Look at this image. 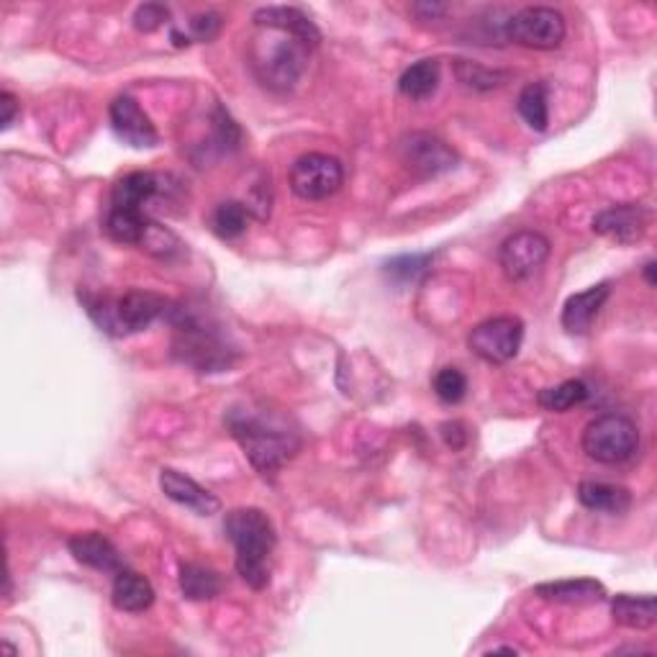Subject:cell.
<instances>
[{"label": "cell", "mask_w": 657, "mask_h": 657, "mask_svg": "<svg viewBox=\"0 0 657 657\" xmlns=\"http://www.w3.org/2000/svg\"><path fill=\"white\" fill-rule=\"evenodd\" d=\"M226 427L265 481L276 478L288 460H293L301 450L299 432L288 429L286 421L278 419L276 413L231 409L226 413Z\"/></svg>", "instance_id": "obj_1"}, {"label": "cell", "mask_w": 657, "mask_h": 657, "mask_svg": "<svg viewBox=\"0 0 657 657\" xmlns=\"http://www.w3.org/2000/svg\"><path fill=\"white\" fill-rule=\"evenodd\" d=\"M224 535L237 550V573L249 589L262 591L270 583V558L278 545L276 527L262 508H234L224 516Z\"/></svg>", "instance_id": "obj_2"}, {"label": "cell", "mask_w": 657, "mask_h": 657, "mask_svg": "<svg viewBox=\"0 0 657 657\" xmlns=\"http://www.w3.org/2000/svg\"><path fill=\"white\" fill-rule=\"evenodd\" d=\"M168 322L172 326V355L180 363L195 367L198 373L229 370L237 352L229 347L222 326L183 306H172Z\"/></svg>", "instance_id": "obj_3"}, {"label": "cell", "mask_w": 657, "mask_h": 657, "mask_svg": "<svg viewBox=\"0 0 657 657\" xmlns=\"http://www.w3.org/2000/svg\"><path fill=\"white\" fill-rule=\"evenodd\" d=\"M80 301L100 332L127 336L150 328L160 319H170L172 303L152 291H127L121 295L80 293Z\"/></svg>", "instance_id": "obj_4"}, {"label": "cell", "mask_w": 657, "mask_h": 657, "mask_svg": "<svg viewBox=\"0 0 657 657\" xmlns=\"http://www.w3.org/2000/svg\"><path fill=\"white\" fill-rule=\"evenodd\" d=\"M270 39H257L252 52V67L262 85H268L270 90L286 93L293 90L295 83L303 77L306 69L309 54L314 52L303 39L288 34V31L268 29Z\"/></svg>", "instance_id": "obj_5"}, {"label": "cell", "mask_w": 657, "mask_h": 657, "mask_svg": "<svg viewBox=\"0 0 657 657\" xmlns=\"http://www.w3.org/2000/svg\"><path fill=\"white\" fill-rule=\"evenodd\" d=\"M581 448L601 465L627 463L639 448V429L624 413H604L583 429Z\"/></svg>", "instance_id": "obj_6"}, {"label": "cell", "mask_w": 657, "mask_h": 657, "mask_svg": "<svg viewBox=\"0 0 657 657\" xmlns=\"http://www.w3.org/2000/svg\"><path fill=\"white\" fill-rule=\"evenodd\" d=\"M566 15L550 6H527L504 21V36L508 42L527 50L550 52L566 42Z\"/></svg>", "instance_id": "obj_7"}, {"label": "cell", "mask_w": 657, "mask_h": 657, "mask_svg": "<svg viewBox=\"0 0 657 657\" xmlns=\"http://www.w3.org/2000/svg\"><path fill=\"white\" fill-rule=\"evenodd\" d=\"M288 183L301 201H326L344 185V168L332 154L309 152L291 164Z\"/></svg>", "instance_id": "obj_8"}, {"label": "cell", "mask_w": 657, "mask_h": 657, "mask_svg": "<svg viewBox=\"0 0 657 657\" xmlns=\"http://www.w3.org/2000/svg\"><path fill=\"white\" fill-rule=\"evenodd\" d=\"M524 342V322L516 316H493L473 326L467 347L488 365H506L519 355Z\"/></svg>", "instance_id": "obj_9"}, {"label": "cell", "mask_w": 657, "mask_h": 657, "mask_svg": "<svg viewBox=\"0 0 657 657\" xmlns=\"http://www.w3.org/2000/svg\"><path fill=\"white\" fill-rule=\"evenodd\" d=\"M550 239L539 231H516L511 237L504 239V245L498 249V265L504 270V276L514 283H521L535 276L550 257Z\"/></svg>", "instance_id": "obj_10"}, {"label": "cell", "mask_w": 657, "mask_h": 657, "mask_svg": "<svg viewBox=\"0 0 657 657\" xmlns=\"http://www.w3.org/2000/svg\"><path fill=\"white\" fill-rule=\"evenodd\" d=\"M401 160L413 175L419 177H440L444 172H452L460 164L457 152L440 137L413 131L401 142Z\"/></svg>", "instance_id": "obj_11"}, {"label": "cell", "mask_w": 657, "mask_h": 657, "mask_svg": "<svg viewBox=\"0 0 657 657\" xmlns=\"http://www.w3.org/2000/svg\"><path fill=\"white\" fill-rule=\"evenodd\" d=\"M108 116H111L114 134L131 150H152V147L160 144L158 127L131 96L116 98L111 108H108Z\"/></svg>", "instance_id": "obj_12"}, {"label": "cell", "mask_w": 657, "mask_h": 657, "mask_svg": "<svg viewBox=\"0 0 657 657\" xmlns=\"http://www.w3.org/2000/svg\"><path fill=\"white\" fill-rule=\"evenodd\" d=\"M647 226H650V211L639 203H620V206H612L593 218V231L599 237L608 241H616V245H637L639 239L647 234Z\"/></svg>", "instance_id": "obj_13"}, {"label": "cell", "mask_w": 657, "mask_h": 657, "mask_svg": "<svg viewBox=\"0 0 657 657\" xmlns=\"http://www.w3.org/2000/svg\"><path fill=\"white\" fill-rule=\"evenodd\" d=\"M160 488L164 496L175 504L191 508L198 516H214L222 511V500L214 496L201 483H195L191 475L175 471V467H162L160 471Z\"/></svg>", "instance_id": "obj_14"}, {"label": "cell", "mask_w": 657, "mask_h": 657, "mask_svg": "<svg viewBox=\"0 0 657 657\" xmlns=\"http://www.w3.org/2000/svg\"><path fill=\"white\" fill-rule=\"evenodd\" d=\"M608 295H612V283L591 286L589 291L570 295L566 306H562V316H560L562 328L575 336L589 334L593 322H596V316L601 314V309H604V303L608 301Z\"/></svg>", "instance_id": "obj_15"}, {"label": "cell", "mask_w": 657, "mask_h": 657, "mask_svg": "<svg viewBox=\"0 0 657 657\" xmlns=\"http://www.w3.org/2000/svg\"><path fill=\"white\" fill-rule=\"evenodd\" d=\"M162 191V177L154 175V172H129L123 175L119 183L114 185L111 191V203L108 208H119V211H131V214H144L147 206L158 198V193Z\"/></svg>", "instance_id": "obj_16"}, {"label": "cell", "mask_w": 657, "mask_h": 657, "mask_svg": "<svg viewBox=\"0 0 657 657\" xmlns=\"http://www.w3.org/2000/svg\"><path fill=\"white\" fill-rule=\"evenodd\" d=\"M257 29H278V31H288V34L299 36L306 42L311 50H316L319 42H322V31L316 29V23L309 19L301 8L293 6H268V8H257L252 15Z\"/></svg>", "instance_id": "obj_17"}, {"label": "cell", "mask_w": 657, "mask_h": 657, "mask_svg": "<svg viewBox=\"0 0 657 657\" xmlns=\"http://www.w3.org/2000/svg\"><path fill=\"white\" fill-rule=\"evenodd\" d=\"M69 554L80 562V566L98 570V573H119L123 568L121 552L116 550L111 539L98 535V531H85V535L69 537Z\"/></svg>", "instance_id": "obj_18"}, {"label": "cell", "mask_w": 657, "mask_h": 657, "mask_svg": "<svg viewBox=\"0 0 657 657\" xmlns=\"http://www.w3.org/2000/svg\"><path fill=\"white\" fill-rule=\"evenodd\" d=\"M111 601L119 612L142 614L154 604V589L142 573H137V570H129V568H121L114 578Z\"/></svg>", "instance_id": "obj_19"}, {"label": "cell", "mask_w": 657, "mask_h": 657, "mask_svg": "<svg viewBox=\"0 0 657 657\" xmlns=\"http://www.w3.org/2000/svg\"><path fill=\"white\" fill-rule=\"evenodd\" d=\"M535 593L545 601H558V604H599L606 599V589L593 578H573V581L539 583Z\"/></svg>", "instance_id": "obj_20"}, {"label": "cell", "mask_w": 657, "mask_h": 657, "mask_svg": "<svg viewBox=\"0 0 657 657\" xmlns=\"http://www.w3.org/2000/svg\"><path fill=\"white\" fill-rule=\"evenodd\" d=\"M578 500H581L589 511L606 514V516H622L629 511L632 493L622 486H614V483L583 481L581 486H578Z\"/></svg>", "instance_id": "obj_21"}, {"label": "cell", "mask_w": 657, "mask_h": 657, "mask_svg": "<svg viewBox=\"0 0 657 657\" xmlns=\"http://www.w3.org/2000/svg\"><path fill=\"white\" fill-rule=\"evenodd\" d=\"M442 80L440 60H419L411 67L403 69V75L398 77V90L411 100H427L432 98Z\"/></svg>", "instance_id": "obj_22"}, {"label": "cell", "mask_w": 657, "mask_h": 657, "mask_svg": "<svg viewBox=\"0 0 657 657\" xmlns=\"http://www.w3.org/2000/svg\"><path fill=\"white\" fill-rule=\"evenodd\" d=\"M612 616L620 627L627 629H653L657 624V606L655 596H629V593H620L612 601Z\"/></svg>", "instance_id": "obj_23"}, {"label": "cell", "mask_w": 657, "mask_h": 657, "mask_svg": "<svg viewBox=\"0 0 657 657\" xmlns=\"http://www.w3.org/2000/svg\"><path fill=\"white\" fill-rule=\"evenodd\" d=\"M180 591L191 601H211L224 591V578L201 562H183L180 566Z\"/></svg>", "instance_id": "obj_24"}, {"label": "cell", "mask_w": 657, "mask_h": 657, "mask_svg": "<svg viewBox=\"0 0 657 657\" xmlns=\"http://www.w3.org/2000/svg\"><path fill=\"white\" fill-rule=\"evenodd\" d=\"M589 386L583 380H566L560 386L552 388H542L537 394V403L539 409L550 411V413H566L575 406H581L585 398H589Z\"/></svg>", "instance_id": "obj_25"}, {"label": "cell", "mask_w": 657, "mask_h": 657, "mask_svg": "<svg viewBox=\"0 0 657 657\" xmlns=\"http://www.w3.org/2000/svg\"><path fill=\"white\" fill-rule=\"evenodd\" d=\"M516 108H519V116L527 121L529 129L545 131L547 123H550V98H547V85L529 83L527 88L519 93Z\"/></svg>", "instance_id": "obj_26"}, {"label": "cell", "mask_w": 657, "mask_h": 657, "mask_svg": "<svg viewBox=\"0 0 657 657\" xmlns=\"http://www.w3.org/2000/svg\"><path fill=\"white\" fill-rule=\"evenodd\" d=\"M455 75L465 88L481 93L496 90L500 85H506L508 77H511V73H506V69H491L471 60H455Z\"/></svg>", "instance_id": "obj_27"}, {"label": "cell", "mask_w": 657, "mask_h": 657, "mask_svg": "<svg viewBox=\"0 0 657 657\" xmlns=\"http://www.w3.org/2000/svg\"><path fill=\"white\" fill-rule=\"evenodd\" d=\"M432 260H434V255H429V252L398 255V257H394V260L386 262L383 276H386L390 283H396V286L417 283V280L424 276L429 268H432Z\"/></svg>", "instance_id": "obj_28"}, {"label": "cell", "mask_w": 657, "mask_h": 657, "mask_svg": "<svg viewBox=\"0 0 657 657\" xmlns=\"http://www.w3.org/2000/svg\"><path fill=\"white\" fill-rule=\"evenodd\" d=\"M249 206L241 201H224L214 211V231L222 239H237L247 231Z\"/></svg>", "instance_id": "obj_29"}, {"label": "cell", "mask_w": 657, "mask_h": 657, "mask_svg": "<svg viewBox=\"0 0 657 657\" xmlns=\"http://www.w3.org/2000/svg\"><path fill=\"white\" fill-rule=\"evenodd\" d=\"M434 394L442 403L455 406L467 396V378L463 370L457 367H442L440 373L434 375Z\"/></svg>", "instance_id": "obj_30"}, {"label": "cell", "mask_w": 657, "mask_h": 657, "mask_svg": "<svg viewBox=\"0 0 657 657\" xmlns=\"http://www.w3.org/2000/svg\"><path fill=\"white\" fill-rule=\"evenodd\" d=\"M142 249H147V252L160 257V260H170V257H175L180 252V239L172 234L170 229H164V226H160L158 222H152L150 218V226H147L144 231V239L142 245H139Z\"/></svg>", "instance_id": "obj_31"}, {"label": "cell", "mask_w": 657, "mask_h": 657, "mask_svg": "<svg viewBox=\"0 0 657 657\" xmlns=\"http://www.w3.org/2000/svg\"><path fill=\"white\" fill-rule=\"evenodd\" d=\"M222 31V15L216 11H206V13H195L191 21H187V39L191 42H214Z\"/></svg>", "instance_id": "obj_32"}, {"label": "cell", "mask_w": 657, "mask_h": 657, "mask_svg": "<svg viewBox=\"0 0 657 657\" xmlns=\"http://www.w3.org/2000/svg\"><path fill=\"white\" fill-rule=\"evenodd\" d=\"M164 23H170V8L162 3H142L134 11V29L142 34H152V31L162 29Z\"/></svg>", "instance_id": "obj_33"}, {"label": "cell", "mask_w": 657, "mask_h": 657, "mask_svg": "<svg viewBox=\"0 0 657 657\" xmlns=\"http://www.w3.org/2000/svg\"><path fill=\"white\" fill-rule=\"evenodd\" d=\"M214 129H216V142L222 144V150H226V152L239 150V144H241V129L237 127V123H234L231 116L226 114L222 106L216 108Z\"/></svg>", "instance_id": "obj_34"}, {"label": "cell", "mask_w": 657, "mask_h": 657, "mask_svg": "<svg viewBox=\"0 0 657 657\" xmlns=\"http://www.w3.org/2000/svg\"><path fill=\"white\" fill-rule=\"evenodd\" d=\"M440 432H442L444 444L452 450H463L467 440H471V434H467V427L463 424V421H444V424L440 427Z\"/></svg>", "instance_id": "obj_35"}, {"label": "cell", "mask_w": 657, "mask_h": 657, "mask_svg": "<svg viewBox=\"0 0 657 657\" xmlns=\"http://www.w3.org/2000/svg\"><path fill=\"white\" fill-rule=\"evenodd\" d=\"M0 108H3V119H0V127H3V131H8L13 127L15 116H19V111H21L19 98H15L11 90H3V93H0Z\"/></svg>", "instance_id": "obj_36"}, {"label": "cell", "mask_w": 657, "mask_h": 657, "mask_svg": "<svg viewBox=\"0 0 657 657\" xmlns=\"http://www.w3.org/2000/svg\"><path fill=\"white\" fill-rule=\"evenodd\" d=\"M413 13H424V15H429V19H437V15H444L448 13V6H442V3H417L413 6Z\"/></svg>", "instance_id": "obj_37"}, {"label": "cell", "mask_w": 657, "mask_h": 657, "mask_svg": "<svg viewBox=\"0 0 657 657\" xmlns=\"http://www.w3.org/2000/svg\"><path fill=\"white\" fill-rule=\"evenodd\" d=\"M645 280H647V286H655L657 280H655V262L650 260L645 265Z\"/></svg>", "instance_id": "obj_38"}]
</instances>
